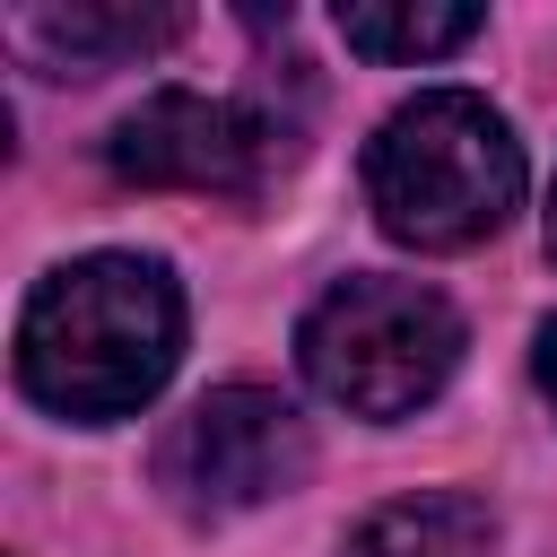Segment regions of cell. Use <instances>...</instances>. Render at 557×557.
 Instances as JSON below:
<instances>
[{
  "label": "cell",
  "mask_w": 557,
  "mask_h": 557,
  "mask_svg": "<svg viewBox=\"0 0 557 557\" xmlns=\"http://www.w3.org/2000/svg\"><path fill=\"white\" fill-rule=\"evenodd\" d=\"M531 374H540V392H548V409H557V322H540V348H531Z\"/></svg>",
  "instance_id": "obj_9"
},
{
  "label": "cell",
  "mask_w": 557,
  "mask_h": 557,
  "mask_svg": "<svg viewBox=\"0 0 557 557\" xmlns=\"http://www.w3.org/2000/svg\"><path fill=\"white\" fill-rule=\"evenodd\" d=\"M183 357V287L157 252H78L17 313V392L70 426L139 418Z\"/></svg>",
  "instance_id": "obj_1"
},
{
  "label": "cell",
  "mask_w": 557,
  "mask_h": 557,
  "mask_svg": "<svg viewBox=\"0 0 557 557\" xmlns=\"http://www.w3.org/2000/svg\"><path fill=\"white\" fill-rule=\"evenodd\" d=\"M548 261H557V183H548Z\"/></svg>",
  "instance_id": "obj_10"
},
{
  "label": "cell",
  "mask_w": 557,
  "mask_h": 557,
  "mask_svg": "<svg viewBox=\"0 0 557 557\" xmlns=\"http://www.w3.org/2000/svg\"><path fill=\"white\" fill-rule=\"evenodd\" d=\"M296 366L313 383V400L366 418V426H392V418H418L453 366H461V313L418 287V278H392V270H357L339 287H322L296 322Z\"/></svg>",
  "instance_id": "obj_3"
},
{
  "label": "cell",
  "mask_w": 557,
  "mask_h": 557,
  "mask_svg": "<svg viewBox=\"0 0 557 557\" xmlns=\"http://www.w3.org/2000/svg\"><path fill=\"white\" fill-rule=\"evenodd\" d=\"M104 165L139 191H218V200H252L278 165V131L235 104V96H191V87H157L139 96L113 139Z\"/></svg>",
  "instance_id": "obj_5"
},
{
  "label": "cell",
  "mask_w": 557,
  "mask_h": 557,
  "mask_svg": "<svg viewBox=\"0 0 557 557\" xmlns=\"http://www.w3.org/2000/svg\"><path fill=\"white\" fill-rule=\"evenodd\" d=\"M183 35V9H139V0H70V9H17L9 44L52 70V78H96L113 61H139Z\"/></svg>",
  "instance_id": "obj_6"
},
{
  "label": "cell",
  "mask_w": 557,
  "mask_h": 557,
  "mask_svg": "<svg viewBox=\"0 0 557 557\" xmlns=\"http://www.w3.org/2000/svg\"><path fill=\"white\" fill-rule=\"evenodd\" d=\"M305 470H313V435H305L296 400H278L270 383H218L157 435V487L191 522L252 513V505L305 487Z\"/></svg>",
  "instance_id": "obj_4"
},
{
  "label": "cell",
  "mask_w": 557,
  "mask_h": 557,
  "mask_svg": "<svg viewBox=\"0 0 557 557\" xmlns=\"http://www.w3.org/2000/svg\"><path fill=\"white\" fill-rule=\"evenodd\" d=\"M366 209L409 252H470L522 209V139L470 87H426L366 139Z\"/></svg>",
  "instance_id": "obj_2"
},
{
  "label": "cell",
  "mask_w": 557,
  "mask_h": 557,
  "mask_svg": "<svg viewBox=\"0 0 557 557\" xmlns=\"http://www.w3.org/2000/svg\"><path fill=\"white\" fill-rule=\"evenodd\" d=\"M487 17L470 0H348L339 9V35L348 52L366 61H435V52H461Z\"/></svg>",
  "instance_id": "obj_8"
},
{
  "label": "cell",
  "mask_w": 557,
  "mask_h": 557,
  "mask_svg": "<svg viewBox=\"0 0 557 557\" xmlns=\"http://www.w3.org/2000/svg\"><path fill=\"white\" fill-rule=\"evenodd\" d=\"M339 557H496V522L479 496L461 487H418V496H392L374 505Z\"/></svg>",
  "instance_id": "obj_7"
}]
</instances>
